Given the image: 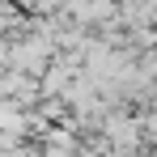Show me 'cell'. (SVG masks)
Wrapping results in <instances>:
<instances>
[{
    "label": "cell",
    "mask_w": 157,
    "mask_h": 157,
    "mask_svg": "<svg viewBox=\"0 0 157 157\" xmlns=\"http://www.w3.org/2000/svg\"><path fill=\"white\" fill-rule=\"evenodd\" d=\"M17 9H38V0H13Z\"/></svg>",
    "instance_id": "1"
}]
</instances>
